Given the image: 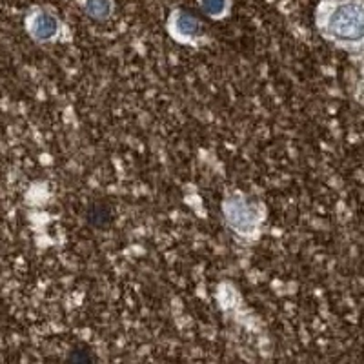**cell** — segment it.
Returning a JSON list of instances; mask_svg holds the SVG:
<instances>
[{"label": "cell", "mask_w": 364, "mask_h": 364, "mask_svg": "<svg viewBox=\"0 0 364 364\" xmlns=\"http://www.w3.org/2000/svg\"><path fill=\"white\" fill-rule=\"evenodd\" d=\"M324 31L339 42L364 41V4L344 0L333 6L324 18Z\"/></svg>", "instance_id": "cell-1"}, {"label": "cell", "mask_w": 364, "mask_h": 364, "mask_svg": "<svg viewBox=\"0 0 364 364\" xmlns=\"http://www.w3.org/2000/svg\"><path fill=\"white\" fill-rule=\"evenodd\" d=\"M86 9L91 17L106 18L112 11V6H109V0H87Z\"/></svg>", "instance_id": "cell-5"}, {"label": "cell", "mask_w": 364, "mask_h": 364, "mask_svg": "<svg viewBox=\"0 0 364 364\" xmlns=\"http://www.w3.org/2000/svg\"><path fill=\"white\" fill-rule=\"evenodd\" d=\"M203 9L210 13L211 17H219L226 9V0H203Z\"/></svg>", "instance_id": "cell-6"}, {"label": "cell", "mask_w": 364, "mask_h": 364, "mask_svg": "<svg viewBox=\"0 0 364 364\" xmlns=\"http://www.w3.org/2000/svg\"><path fill=\"white\" fill-rule=\"evenodd\" d=\"M175 28H177L178 33L190 37V35L199 33L200 24L195 21L191 15H188V13H182V15H178L177 17V21H175Z\"/></svg>", "instance_id": "cell-4"}, {"label": "cell", "mask_w": 364, "mask_h": 364, "mask_svg": "<svg viewBox=\"0 0 364 364\" xmlns=\"http://www.w3.org/2000/svg\"><path fill=\"white\" fill-rule=\"evenodd\" d=\"M57 18L48 15V13L37 15V17L31 21V24H29L31 33H33V37L38 38V41H50V38L57 33Z\"/></svg>", "instance_id": "cell-3"}, {"label": "cell", "mask_w": 364, "mask_h": 364, "mask_svg": "<svg viewBox=\"0 0 364 364\" xmlns=\"http://www.w3.org/2000/svg\"><path fill=\"white\" fill-rule=\"evenodd\" d=\"M224 211H226L228 223L232 224L235 230H239V232H252L253 226H255V213L246 204L230 200L224 206Z\"/></svg>", "instance_id": "cell-2"}]
</instances>
